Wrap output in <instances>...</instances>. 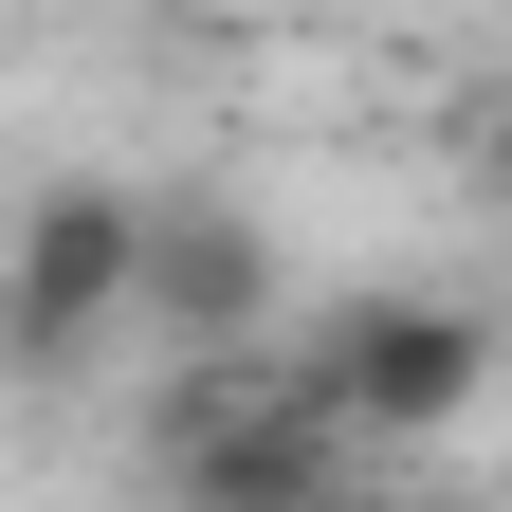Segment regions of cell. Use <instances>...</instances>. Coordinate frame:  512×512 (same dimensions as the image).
I'll return each instance as SVG.
<instances>
[{"label":"cell","mask_w":512,"mask_h":512,"mask_svg":"<svg viewBox=\"0 0 512 512\" xmlns=\"http://www.w3.org/2000/svg\"><path fill=\"white\" fill-rule=\"evenodd\" d=\"M147 458H165L183 512H366V458L293 403V366H256V348H202L165 384Z\"/></svg>","instance_id":"cell-1"},{"label":"cell","mask_w":512,"mask_h":512,"mask_svg":"<svg viewBox=\"0 0 512 512\" xmlns=\"http://www.w3.org/2000/svg\"><path fill=\"white\" fill-rule=\"evenodd\" d=\"M293 403L348 439V458H403V439H458L494 403V330L458 293H348L330 330L293 348Z\"/></svg>","instance_id":"cell-2"},{"label":"cell","mask_w":512,"mask_h":512,"mask_svg":"<svg viewBox=\"0 0 512 512\" xmlns=\"http://www.w3.org/2000/svg\"><path fill=\"white\" fill-rule=\"evenodd\" d=\"M128 256H147V202H128V183H37V202H19V256H0V348H19V366H74L128 311Z\"/></svg>","instance_id":"cell-3"},{"label":"cell","mask_w":512,"mask_h":512,"mask_svg":"<svg viewBox=\"0 0 512 512\" xmlns=\"http://www.w3.org/2000/svg\"><path fill=\"white\" fill-rule=\"evenodd\" d=\"M128 311H165L183 348H256V311H275V238L238 202H147V256H128Z\"/></svg>","instance_id":"cell-4"}]
</instances>
